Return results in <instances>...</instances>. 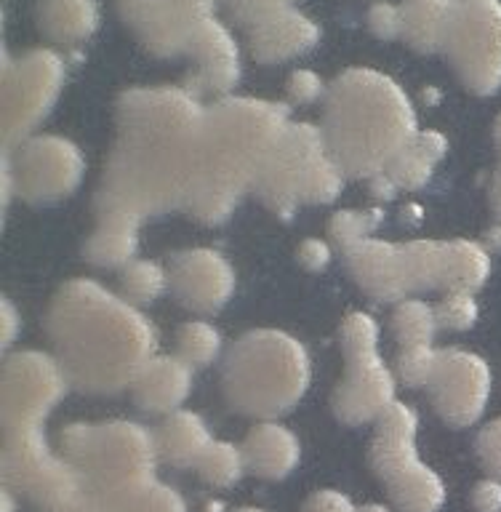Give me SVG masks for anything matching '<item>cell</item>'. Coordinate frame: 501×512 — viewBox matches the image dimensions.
Returning <instances> with one entry per match:
<instances>
[{"instance_id": "46", "label": "cell", "mask_w": 501, "mask_h": 512, "mask_svg": "<svg viewBox=\"0 0 501 512\" xmlns=\"http://www.w3.org/2000/svg\"><path fill=\"white\" fill-rule=\"evenodd\" d=\"M371 24L379 35H387V38L398 35V32H403V11L392 6H376L371 11Z\"/></svg>"}, {"instance_id": "19", "label": "cell", "mask_w": 501, "mask_h": 512, "mask_svg": "<svg viewBox=\"0 0 501 512\" xmlns=\"http://www.w3.org/2000/svg\"><path fill=\"white\" fill-rule=\"evenodd\" d=\"M134 400L147 411H179L192 390V366L184 358H152L134 379Z\"/></svg>"}, {"instance_id": "55", "label": "cell", "mask_w": 501, "mask_h": 512, "mask_svg": "<svg viewBox=\"0 0 501 512\" xmlns=\"http://www.w3.org/2000/svg\"><path fill=\"white\" fill-rule=\"evenodd\" d=\"M232 512H267V510H262V507H238V510H232Z\"/></svg>"}, {"instance_id": "8", "label": "cell", "mask_w": 501, "mask_h": 512, "mask_svg": "<svg viewBox=\"0 0 501 512\" xmlns=\"http://www.w3.org/2000/svg\"><path fill=\"white\" fill-rule=\"evenodd\" d=\"M443 46L454 59L464 83L478 94H494L501 86V3L459 0Z\"/></svg>"}, {"instance_id": "18", "label": "cell", "mask_w": 501, "mask_h": 512, "mask_svg": "<svg viewBox=\"0 0 501 512\" xmlns=\"http://www.w3.org/2000/svg\"><path fill=\"white\" fill-rule=\"evenodd\" d=\"M376 422H379V427H376L374 446H371V464H374L376 475L387 483L400 470L419 462V454H416L419 419L411 411V406L395 400Z\"/></svg>"}, {"instance_id": "45", "label": "cell", "mask_w": 501, "mask_h": 512, "mask_svg": "<svg viewBox=\"0 0 501 512\" xmlns=\"http://www.w3.org/2000/svg\"><path fill=\"white\" fill-rule=\"evenodd\" d=\"M416 152H422L424 158H430L432 163H438L448 152V139L438 131H416L414 142H411Z\"/></svg>"}, {"instance_id": "31", "label": "cell", "mask_w": 501, "mask_h": 512, "mask_svg": "<svg viewBox=\"0 0 501 512\" xmlns=\"http://www.w3.org/2000/svg\"><path fill=\"white\" fill-rule=\"evenodd\" d=\"M438 312L424 299H403L392 315V328L398 336L400 347H419L432 344L438 331Z\"/></svg>"}, {"instance_id": "26", "label": "cell", "mask_w": 501, "mask_h": 512, "mask_svg": "<svg viewBox=\"0 0 501 512\" xmlns=\"http://www.w3.org/2000/svg\"><path fill=\"white\" fill-rule=\"evenodd\" d=\"M387 486L400 512H440L446 504V483L422 459L387 480Z\"/></svg>"}, {"instance_id": "43", "label": "cell", "mask_w": 501, "mask_h": 512, "mask_svg": "<svg viewBox=\"0 0 501 512\" xmlns=\"http://www.w3.org/2000/svg\"><path fill=\"white\" fill-rule=\"evenodd\" d=\"M230 8L256 27V24L264 22L267 16L280 11V8H283V0H230Z\"/></svg>"}, {"instance_id": "47", "label": "cell", "mask_w": 501, "mask_h": 512, "mask_svg": "<svg viewBox=\"0 0 501 512\" xmlns=\"http://www.w3.org/2000/svg\"><path fill=\"white\" fill-rule=\"evenodd\" d=\"M288 91H291L296 102H312L320 94V78H315L312 72H296Z\"/></svg>"}, {"instance_id": "44", "label": "cell", "mask_w": 501, "mask_h": 512, "mask_svg": "<svg viewBox=\"0 0 501 512\" xmlns=\"http://www.w3.org/2000/svg\"><path fill=\"white\" fill-rule=\"evenodd\" d=\"M296 256H299V262H302L307 270H323V267L331 262V248H328L326 240L310 238L299 246Z\"/></svg>"}, {"instance_id": "39", "label": "cell", "mask_w": 501, "mask_h": 512, "mask_svg": "<svg viewBox=\"0 0 501 512\" xmlns=\"http://www.w3.org/2000/svg\"><path fill=\"white\" fill-rule=\"evenodd\" d=\"M435 312H438L440 326L451 328V331H467L478 323L480 315L475 296L467 291H448L438 302Z\"/></svg>"}, {"instance_id": "5", "label": "cell", "mask_w": 501, "mask_h": 512, "mask_svg": "<svg viewBox=\"0 0 501 512\" xmlns=\"http://www.w3.org/2000/svg\"><path fill=\"white\" fill-rule=\"evenodd\" d=\"M310 384V355L283 331H251L232 347L224 387L235 408L275 416L299 403Z\"/></svg>"}, {"instance_id": "20", "label": "cell", "mask_w": 501, "mask_h": 512, "mask_svg": "<svg viewBox=\"0 0 501 512\" xmlns=\"http://www.w3.org/2000/svg\"><path fill=\"white\" fill-rule=\"evenodd\" d=\"M248 472L264 480H283L302 459V443L294 432L278 422L256 424L243 443Z\"/></svg>"}, {"instance_id": "6", "label": "cell", "mask_w": 501, "mask_h": 512, "mask_svg": "<svg viewBox=\"0 0 501 512\" xmlns=\"http://www.w3.org/2000/svg\"><path fill=\"white\" fill-rule=\"evenodd\" d=\"M62 448L94 494H118L155 480L158 438L136 422L70 424Z\"/></svg>"}, {"instance_id": "30", "label": "cell", "mask_w": 501, "mask_h": 512, "mask_svg": "<svg viewBox=\"0 0 501 512\" xmlns=\"http://www.w3.org/2000/svg\"><path fill=\"white\" fill-rule=\"evenodd\" d=\"M195 470L208 486H235L243 478V472L248 470L243 446H235L230 440H211L203 456L198 459V464H195Z\"/></svg>"}, {"instance_id": "13", "label": "cell", "mask_w": 501, "mask_h": 512, "mask_svg": "<svg viewBox=\"0 0 501 512\" xmlns=\"http://www.w3.org/2000/svg\"><path fill=\"white\" fill-rule=\"evenodd\" d=\"M62 86L59 59L48 51H35L16 64L6 78V139H22L54 104Z\"/></svg>"}, {"instance_id": "50", "label": "cell", "mask_w": 501, "mask_h": 512, "mask_svg": "<svg viewBox=\"0 0 501 512\" xmlns=\"http://www.w3.org/2000/svg\"><path fill=\"white\" fill-rule=\"evenodd\" d=\"M491 203H494L496 214L501 216V166L494 176V184H491Z\"/></svg>"}, {"instance_id": "42", "label": "cell", "mask_w": 501, "mask_h": 512, "mask_svg": "<svg viewBox=\"0 0 501 512\" xmlns=\"http://www.w3.org/2000/svg\"><path fill=\"white\" fill-rule=\"evenodd\" d=\"M475 512H501V478H483L472 488Z\"/></svg>"}, {"instance_id": "12", "label": "cell", "mask_w": 501, "mask_h": 512, "mask_svg": "<svg viewBox=\"0 0 501 512\" xmlns=\"http://www.w3.org/2000/svg\"><path fill=\"white\" fill-rule=\"evenodd\" d=\"M328 139L320 128L310 123L288 126L278 150L264 166L262 176L256 179V190L270 206L291 208L302 203V182L307 168L315 158L326 155Z\"/></svg>"}, {"instance_id": "7", "label": "cell", "mask_w": 501, "mask_h": 512, "mask_svg": "<svg viewBox=\"0 0 501 512\" xmlns=\"http://www.w3.org/2000/svg\"><path fill=\"white\" fill-rule=\"evenodd\" d=\"M3 472L19 494H27L51 512L67 510L80 499L83 475L70 459L48 448L40 427H6Z\"/></svg>"}, {"instance_id": "25", "label": "cell", "mask_w": 501, "mask_h": 512, "mask_svg": "<svg viewBox=\"0 0 501 512\" xmlns=\"http://www.w3.org/2000/svg\"><path fill=\"white\" fill-rule=\"evenodd\" d=\"M491 275V254L475 240H443V278L440 288L475 294Z\"/></svg>"}, {"instance_id": "53", "label": "cell", "mask_w": 501, "mask_h": 512, "mask_svg": "<svg viewBox=\"0 0 501 512\" xmlns=\"http://www.w3.org/2000/svg\"><path fill=\"white\" fill-rule=\"evenodd\" d=\"M3 512H14V496H11V488L3 491Z\"/></svg>"}, {"instance_id": "23", "label": "cell", "mask_w": 501, "mask_h": 512, "mask_svg": "<svg viewBox=\"0 0 501 512\" xmlns=\"http://www.w3.org/2000/svg\"><path fill=\"white\" fill-rule=\"evenodd\" d=\"M136 232H139V216L99 208V227L86 243L88 259L102 267H126L128 262H134L139 246Z\"/></svg>"}, {"instance_id": "37", "label": "cell", "mask_w": 501, "mask_h": 512, "mask_svg": "<svg viewBox=\"0 0 501 512\" xmlns=\"http://www.w3.org/2000/svg\"><path fill=\"white\" fill-rule=\"evenodd\" d=\"M342 339L344 355L355 358V355H366V352H376V342H379V326L368 312H352L342 323L339 331Z\"/></svg>"}, {"instance_id": "10", "label": "cell", "mask_w": 501, "mask_h": 512, "mask_svg": "<svg viewBox=\"0 0 501 512\" xmlns=\"http://www.w3.org/2000/svg\"><path fill=\"white\" fill-rule=\"evenodd\" d=\"M491 366L467 350H443L430 392L438 414L454 427H470L483 416L491 398Z\"/></svg>"}, {"instance_id": "34", "label": "cell", "mask_w": 501, "mask_h": 512, "mask_svg": "<svg viewBox=\"0 0 501 512\" xmlns=\"http://www.w3.org/2000/svg\"><path fill=\"white\" fill-rule=\"evenodd\" d=\"M406 264L411 288H440L443 278V240L406 243Z\"/></svg>"}, {"instance_id": "22", "label": "cell", "mask_w": 501, "mask_h": 512, "mask_svg": "<svg viewBox=\"0 0 501 512\" xmlns=\"http://www.w3.org/2000/svg\"><path fill=\"white\" fill-rule=\"evenodd\" d=\"M318 35V27L307 16L280 8L254 27V54L264 62H278L315 46Z\"/></svg>"}, {"instance_id": "51", "label": "cell", "mask_w": 501, "mask_h": 512, "mask_svg": "<svg viewBox=\"0 0 501 512\" xmlns=\"http://www.w3.org/2000/svg\"><path fill=\"white\" fill-rule=\"evenodd\" d=\"M486 243H488V248L501 251V227H494V230L486 232Z\"/></svg>"}, {"instance_id": "33", "label": "cell", "mask_w": 501, "mask_h": 512, "mask_svg": "<svg viewBox=\"0 0 501 512\" xmlns=\"http://www.w3.org/2000/svg\"><path fill=\"white\" fill-rule=\"evenodd\" d=\"M176 347H179V358L187 360L190 366H208L222 350V334L206 320H190L179 328Z\"/></svg>"}, {"instance_id": "36", "label": "cell", "mask_w": 501, "mask_h": 512, "mask_svg": "<svg viewBox=\"0 0 501 512\" xmlns=\"http://www.w3.org/2000/svg\"><path fill=\"white\" fill-rule=\"evenodd\" d=\"M379 222H382V211H374V208L371 211H339L328 224V230H331V238L347 251L360 240H366L379 227Z\"/></svg>"}, {"instance_id": "29", "label": "cell", "mask_w": 501, "mask_h": 512, "mask_svg": "<svg viewBox=\"0 0 501 512\" xmlns=\"http://www.w3.org/2000/svg\"><path fill=\"white\" fill-rule=\"evenodd\" d=\"M96 496H102L107 512H187L182 496L158 480L128 488V491H118V494Z\"/></svg>"}, {"instance_id": "9", "label": "cell", "mask_w": 501, "mask_h": 512, "mask_svg": "<svg viewBox=\"0 0 501 512\" xmlns=\"http://www.w3.org/2000/svg\"><path fill=\"white\" fill-rule=\"evenodd\" d=\"M62 360L46 352H19L3 368V422L6 427H40L67 390Z\"/></svg>"}, {"instance_id": "52", "label": "cell", "mask_w": 501, "mask_h": 512, "mask_svg": "<svg viewBox=\"0 0 501 512\" xmlns=\"http://www.w3.org/2000/svg\"><path fill=\"white\" fill-rule=\"evenodd\" d=\"M358 512H392V510L390 507H384V504L371 502V504H363V507H358Z\"/></svg>"}, {"instance_id": "35", "label": "cell", "mask_w": 501, "mask_h": 512, "mask_svg": "<svg viewBox=\"0 0 501 512\" xmlns=\"http://www.w3.org/2000/svg\"><path fill=\"white\" fill-rule=\"evenodd\" d=\"M440 352L432 350V344L419 347H403L398 355V376L408 387H430L432 376L438 371Z\"/></svg>"}, {"instance_id": "21", "label": "cell", "mask_w": 501, "mask_h": 512, "mask_svg": "<svg viewBox=\"0 0 501 512\" xmlns=\"http://www.w3.org/2000/svg\"><path fill=\"white\" fill-rule=\"evenodd\" d=\"M187 48L198 59V70H195L192 80L203 91H227L238 83V51H235V43L224 27L206 19L195 30Z\"/></svg>"}, {"instance_id": "3", "label": "cell", "mask_w": 501, "mask_h": 512, "mask_svg": "<svg viewBox=\"0 0 501 512\" xmlns=\"http://www.w3.org/2000/svg\"><path fill=\"white\" fill-rule=\"evenodd\" d=\"M286 110L256 99L219 102L206 115L198 182L187 211L206 224L224 222L248 184H256L286 134Z\"/></svg>"}, {"instance_id": "49", "label": "cell", "mask_w": 501, "mask_h": 512, "mask_svg": "<svg viewBox=\"0 0 501 512\" xmlns=\"http://www.w3.org/2000/svg\"><path fill=\"white\" fill-rule=\"evenodd\" d=\"M62 512H107V507H104L102 496H80L78 502H72L67 510Z\"/></svg>"}, {"instance_id": "2", "label": "cell", "mask_w": 501, "mask_h": 512, "mask_svg": "<svg viewBox=\"0 0 501 512\" xmlns=\"http://www.w3.org/2000/svg\"><path fill=\"white\" fill-rule=\"evenodd\" d=\"M48 331L67 376L91 392L134 384L155 350V331L142 312L91 280H72L56 294Z\"/></svg>"}, {"instance_id": "4", "label": "cell", "mask_w": 501, "mask_h": 512, "mask_svg": "<svg viewBox=\"0 0 501 512\" xmlns=\"http://www.w3.org/2000/svg\"><path fill=\"white\" fill-rule=\"evenodd\" d=\"M416 115L395 80L352 70L336 80L326 115L328 152L347 174L376 176L414 142Z\"/></svg>"}, {"instance_id": "24", "label": "cell", "mask_w": 501, "mask_h": 512, "mask_svg": "<svg viewBox=\"0 0 501 512\" xmlns=\"http://www.w3.org/2000/svg\"><path fill=\"white\" fill-rule=\"evenodd\" d=\"M155 438H158L160 456L174 467H195L208 443L214 440L208 424L195 411H182V408L168 414Z\"/></svg>"}, {"instance_id": "15", "label": "cell", "mask_w": 501, "mask_h": 512, "mask_svg": "<svg viewBox=\"0 0 501 512\" xmlns=\"http://www.w3.org/2000/svg\"><path fill=\"white\" fill-rule=\"evenodd\" d=\"M176 299L195 312H216L235 291V270L214 248H192L174 259L168 272Z\"/></svg>"}, {"instance_id": "14", "label": "cell", "mask_w": 501, "mask_h": 512, "mask_svg": "<svg viewBox=\"0 0 501 512\" xmlns=\"http://www.w3.org/2000/svg\"><path fill=\"white\" fill-rule=\"evenodd\" d=\"M395 403V376L379 352L347 358V371L334 392L336 416L347 424L374 422Z\"/></svg>"}, {"instance_id": "11", "label": "cell", "mask_w": 501, "mask_h": 512, "mask_svg": "<svg viewBox=\"0 0 501 512\" xmlns=\"http://www.w3.org/2000/svg\"><path fill=\"white\" fill-rule=\"evenodd\" d=\"M83 171L86 160L78 147L62 136H35L19 150L16 163L11 166L16 192L30 200H56L70 195L83 179Z\"/></svg>"}, {"instance_id": "38", "label": "cell", "mask_w": 501, "mask_h": 512, "mask_svg": "<svg viewBox=\"0 0 501 512\" xmlns=\"http://www.w3.org/2000/svg\"><path fill=\"white\" fill-rule=\"evenodd\" d=\"M432 163L430 158H424L422 152H416L411 144H408L406 150L400 152L398 158L392 160L390 166H387V174L392 176V182L403 187V190H416V187H424V184L430 182L432 176Z\"/></svg>"}, {"instance_id": "16", "label": "cell", "mask_w": 501, "mask_h": 512, "mask_svg": "<svg viewBox=\"0 0 501 512\" xmlns=\"http://www.w3.org/2000/svg\"><path fill=\"white\" fill-rule=\"evenodd\" d=\"M208 11L211 0H123V14L160 54L190 46Z\"/></svg>"}, {"instance_id": "28", "label": "cell", "mask_w": 501, "mask_h": 512, "mask_svg": "<svg viewBox=\"0 0 501 512\" xmlns=\"http://www.w3.org/2000/svg\"><path fill=\"white\" fill-rule=\"evenodd\" d=\"M43 27L56 40H80L96 27L94 0H46L43 3Z\"/></svg>"}, {"instance_id": "32", "label": "cell", "mask_w": 501, "mask_h": 512, "mask_svg": "<svg viewBox=\"0 0 501 512\" xmlns=\"http://www.w3.org/2000/svg\"><path fill=\"white\" fill-rule=\"evenodd\" d=\"M168 283H171L168 272L158 262H150V259H134L120 272L123 296H126L128 302L136 304L155 302L166 291Z\"/></svg>"}, {"instance_id": "48", "label": "cell", "mask_w": 501, "mask_h": 512, "mask_svg": "<svg viewBox=\"0 0 501 512\" xmlns=\"http://www.w3.org/2000/svg\"><path fill=\"white\" fill-rule=\"evenodd\" d=\"M19 334V312L14 310V304L3 302V344L14 342V336Z\"/></svg>"}, {"instance_id": "40", "label": "cell", "mask_w": 501, "mask_h": 512, "mask_svg": "<svg viewBox=\"0 0 501 512\" xmlns=\"http://www.w3.org/2000/svg\"><path fill=\"white\" fill-rule=\"evenodd\" d=\"M478 456L494 478H501V416L488 422L478 435Z\"/></svg>"}, {"instance_id": "27", "label": "cell", "mask_w": 501, "mask_h": 512, "mask_svg": "<svg viewBox=\"0 0 501 512\" xmlns=\"http://www.w3.org/2000/svg\"><path fill=\"white\" fill-rule=\"evenodd\" d=\"M403 11V32L416 48H435L446 40L454 3L451 0H408Z\"/></svg>"}, {"instance_id": "17", "label": "cell", "mask_w": 501, "mask_h": 512, "mask_svg": "<svg viewBox=\"0 0 501 512\" xmlns=\"http://www.w3.org/2000/svg\"><path fill=\"white\" fill-rule=\"evenodd\" d=\"M347 264L363 291L376 299H384V302L400 299L403 302V296L414 291L411 278H408L406 248L403 246L366 238L347 248Z\"/></svg>"}, {"instance_id": "1", "label": "cell", "mask_w": 501, "mask_h": 512, "mask_svg": "<svg viewBox=\"0 0 501 512\" xmlns=\"http://www.w3.org/2000/svg\"><path fill=\"white\" fill-rule=\"evenodd\" d=\"M206 115L176 88L131 91L120 104V139L107 163L99 206L139 219L187 206L198 182Z\"/></svg>"}, {"instance_id": "41", "label": "cell", "mask_w": 501, "mask_h": 512, "mask_svg": "<svg viewBox=\"0 0 501 512\" xmlns=\"http://www.w3.org/2000/svg\"><path fill=\"white\" fill-rule=\"evenodd\" d=\"M302 512H358L355 502L350 496L336 491V488H323V491H315V494L304 502Z\"/></svg>"}, {"instance_id": "54", "label": "cell", "mask_w": 501, "mask_h": 512, "mask_svg": "<svg viewBox=\"0 0 501 512\" xmlns=\"http://www.w3.org/2000/svg\"><path fill=\"white\" fill-rule=\"evenodd\" d=\"M494 131H496V144H499V147H501V115H499V120H496Z\"/></svg>"}]
</instances>
